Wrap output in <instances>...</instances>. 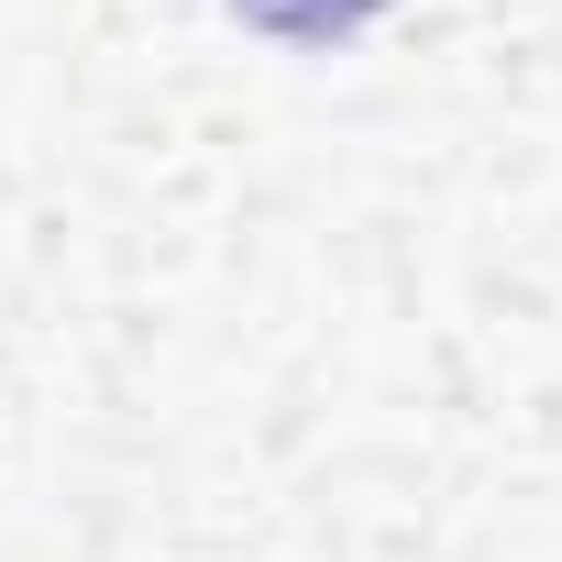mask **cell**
Returning a JSON list of instances; mask_svg holds the SVG:
<instances>
[{"label": "cell", "mask_w": 562, "mask_h": 562, "mask_svg": "<svg viewBox=\"0 0 562 562\" xmlns=\"http://www.w3.org/2000/svg\"><path fill=\"white\" fill-rule=\"evenodd\" d=\"M243 23H265V34H288V45H331V34H353V23H375L386 0H232Z\"/></svg>", "instance_id": "6da1fadb"}]
</instances>
